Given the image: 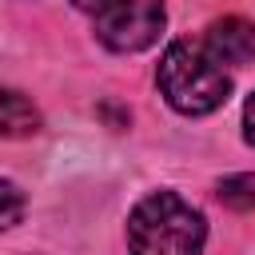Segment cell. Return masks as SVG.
Instances as JSON below:
<instances>
[{"label":"cell","mask_w":255,"mask_h":255,"mask_svg":"<svg viewBox=\"0 0 255 255\" xmlns=\"http://www.w3.org/2000/svg\"><path fill=\"white\" fill-rule=\"evenodd\" d=\"M243 135H247V143H255V92H251V100L243 108Z\"/></svg>","instance_id":"ba28073f"},{"label":"cell","mask_w":255,"mask_h":255,"mask_svg":"<svg viewBox=\"0 0 255 255\" xmlns=\"http://www.w3.org/2000/svg\"><path fill=\"white\" fill-rule=\"evenodd\" d=\"M207 52L219 60V64H231V68H247L255 60V28L239 16H223L207 28Z\"/></svg>","instance_id":"277c9868"},{"label":"cell","mask_w":255,"mask_h":255,"mask_svg":"<svg viewBox=\"0 0 255 255\" xmlns=\"http://www.w3.org/2000/svg\"><path fill=\"white\" fill-rule=\"evenodd\" d=\"M92 24L112 52H139L163 32V0H92Z\"/></svg>","instance_id":"3957f363"},{"label":"cell","mask_w":255,"mask_h":255,"mask_svg":"<svg viewBox=\"0 0 255 255\" xmlns=\"http://www.w3.org/2000/svg\"><path fill=\"white\" fill-rule=\"evenodd\" d=\"M36 131H40L36 104L16 88H0V135L24 139V135H36Z\"/></svg>","instance_id":"5b68a950"},{"label":"cell","mask_w":255,"mask_h":255,"mask_svg":"<svg viewBox=\"0 0 255 255\" xmlns=\"http://www.w3.org/2000/svg\"><path fill=\"white\" fill-rule=\"evenodd\" d=\"M207 239L203 215L175 191H151L128 215L131 255H199Z\"/></svg>","instance_id":"6da1fadb"},{"label":"cell","mask_w":255,"mask_h":255,"mask_svg":"<svg viewBox=\"0 0 255 255\" xmlns=\"http://www.w3.org/2000/svg\"><path fill=\"white\" fill-rule=\"evenodd\" d=\"M155 80L163 100L183 116H207L231 96V76L223 72V64L207 52V44L191 40H175L163 52Z\"/></svg>","instance_id":"7a4b0ae2"},{"label":"cell","mask_w":255,"mask_h":255,"mask_svg":"<svg viewBox=\"0 0 255 255\" xmlns=\"http://www.w3.org/2000/svg\"><path fill=\"white\" fill-rule=\"evenodd\" d=\"M20 215H24V195H20V187L0 175V231H8L12 223H20Z\"/></svg>","instance_id":"52a82bcc"},{"label":"cell","mask_w":255,"mask_h":255,"mask_svg":"<svg viewBox=\"0 0 255 255\" xmlns=\"http://www.w3.org/2000/svg\"><path fill=\"white\" fill-rule=\"evenodd\" d=\"M219 203H227L235 211H251L255 207V175H227L219 183Z\"/></svg>","instance_id":"8992f818"}]
</instances>
